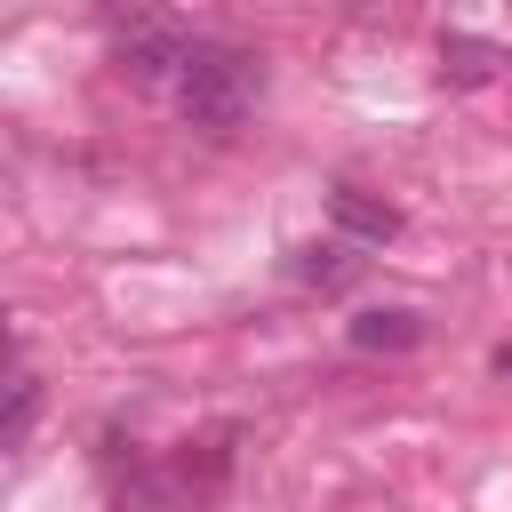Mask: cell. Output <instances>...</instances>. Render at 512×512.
I'll use <instances>...</instances> for the list:
<instances>
[{
  "label": "cell",
  "instance_id": "obj_2",
  "mask_svg": "<svg viewBox=\"0 0 512 512\" xmlns=\"http://www.w3.org/2000/svg\"><path fill=\"white\" fill-rule=\"evenodd\" d=\"M192 48H200V40H192V32H176L168 16H136V24L120 32V48H112V56H120V72H128V80H144V88H152V80H168V88H176V72L192 64Z\"/></svg>",
  "mask_w": 512,
  "mask_h": 512
},
{
  "label": "cell",
  "instance_id": "obj_8",
  "mask_svg": "<svg viewBox=\"0 0 512 512\" xmlns=\"http://www.w3.org/2000/svg\"><path fill=\"white\" fill-rule=\"evenodd\" d=\"M32 416H40V376H32V368H16V384H8V448H24V440H32Z\"/></svg>",
  "mask_w": 512,
  "mask_h": 512
},
{
  "label": "cell",
  "instance_id": "obj_7",
  "mask_svg": "<svg viewBox=\"0 0 512 512\" xmlns=\"http://www.w3.org/2000/svg\"><path fill=\"white\" fill-rule=\"evenodd\" d=\"M416 336H424V320H416V312H400V304H392V312H360V320H352V344H360V352H400V344H416Z\"/></svg>",
  "mask_w": 512,
  "mask_h": 512
},
{
  "label": "cell",
  "instance_id": "obj_5",
  "mask_svg": "<svg viewBox=\"0 0 512 512\" xmlns=\"http://www.w3.org/2000/svg\"><path fill=\"white\" fill-rule=\"evenodd\" d=\"M440 72L464 80V88H480V80L504 72V48H496V40H472V32H448V40H440Z\"/></svg>",
  "mask_w": 512,
  "mask_h": 512
},
{
  "label": "cell",
  "instance_id": "obj_9",
  "mask_svg": "<svg viewBox=\"0 0 512 512\" xmlns=\"http://www.w3.org/2000/svg\"><path fill=\"white\" fill-rule=\"evenodd\" d=\"M120 512H176V480L128 472V488H120Z\"/></svg>",
  "mask_w": 512,
  "mask_h": 512
},
{
  "label": "cell",
  "instance_id": "obj_4",
  "mask_svg": "<svg viewBox=\"0 0 512 512\" xmlns=\"http://www.w3.org/2000/svg\"><path fill=\"white\" fill-rule=\"evenodd\" d=\"M224 472H232V432H208V440H184V456H176V488H192V496H208V488H224Z\"/></svg>",
  "mask_w": 512,
  "mask_h": 512
},
{
  "label": "cell",
  "instance_id": "obj_6",
  "mask_svg": "<svg viewBox=\"0 0 512 512\" xmlns=\"http://www.w3.org/2000/svg\"><path fill=\"white\" fill-rule=\"evenodd\" d=\"M352 240H328V248H296V264H288V280H304V288H344L352 280Z\"/></svg>",
  "mask_w": 512,
  "mask_h": 512
},
{
  "label": "cell",
  "instance_id": "obj_3",
  "mask_svg": "<svg viewBox=\"0 0 512 512\" xmlns=\"http://www.w3.org/2000/svg\"><path fill=\"white\" fill-rule=\"evenodd\" d=\"M328 216H336V232L360 240V248H384V240L400 232L392 200H376V192H360V184H336V192H328Z\"/></svg>",
  "mask_w": 512,
  "mask_h": 512
},
{
  "label": "cell",
  "instance_id": "obj_1",
  "mask_svg": "<svg viewBox=\"0 0 512 512\" xmlns=\"http://www.w3.org/2000/svg\"><path fill=\"white\" fill-rule=\"evenodd\" d=\"M256 96H264V64L248 48H232V40H200L192 64L176 72V112L200 136H232L256 112Z\"/></svg>",
  "mask_w": 512,
  "mask_h": 512
}]
</instances>
